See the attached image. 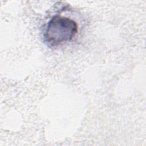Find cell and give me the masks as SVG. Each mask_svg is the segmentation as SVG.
Wrapping results in <instances>:
<instances>
[{
  "mask_svg": "<svg viewBox=\"0 0 146 146\" xmlns=\"http://www.w3.org/2000/svg\"><path fill=\"white\" fill-rule=\"evenodd\" d=\"M78 30V24L74 20L61 15H55L47 25L43 39L46 44L54 47L71 40Z\"/></svg>",
  "mask_w": 146,
  "mask_h": 146,
  "instance_id": "6da1fadb",
  "label": "cell"
}]
</instances>
